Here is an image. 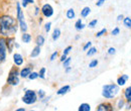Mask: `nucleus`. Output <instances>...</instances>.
I'll list each match as a JSON object with an SVG mask.
<instances>
[{
  "mask_svg": "<svg viewBox=\"0 0 131 111\" xmlns=\"http://www.w3.org/2000/svg\"><path fill=\"white\" fill-rule=\"evenodd\" d=\"M18 31L19 25L16 17L6 13L0 14V36H12L15 35Z\"/></svg>",
  "mask_w": 131,
  "mask_h": 111,
  "instance_id": "nucleus-1",
  "label": "nucleus"
},
{
  "mask_svg": "<svg viewBox=\"0 0 131 111\" xmlns=\"http://www.w3.org/2000/svg\"><path fill=\"white\" fill-rule=\"evenodd\" d=\"M119 93H120V87L114 83L106 84L102 87V96L107 100L115 99Z\"/></svg>",
  "mask_w": 131,
  "mask_h": 111,
  "instance_id": "nucleus-2",
  "label": "nucleus"
},
{
  "mask_svg": "<svg viewBox=\"0 0 131 111\" xmlns=\"http://www.w3.org/2000/svg\"><path fill=\"white\" fill-rule=\"evenodd\" d=\"M20 76H19V68L16 66H13L7 76L6 79V84L10 87H17L20 84Z\"/></svg>",
  "mask_w": 131,
  "mask_h": 111,
  "instance_id": "nucleus-3",
  "label": "nucleus"
},
{
  "mask_svg": "<svg viewBox=\"0 0 131 111\" xmlns=\"http://www.w3.org/2000/svg\"><path fill=\"white\" fill-rule=\"evenodd\" d=\"M21 101L26 105H33L38 101L36 91L31 89H26L24 91V94L21 98Z\"/></svg>",
  "mask_w": 131,
  "mask_h": 111,
  "instance_id": "nucleus-4",
  "label": "nucleus"
},
{
  "mask_svg": "<svg viewBox=\"0 0 131 111\" xmlns=\"http://www.w3.org/2000/svg\"><path fill=\"white\" fill-rule=\"evenodd\" d=\"M8 51L6 47V37L0 36V64H3L7 60Z\"/></svg>",
  "mask_w": 131,
  "mask_h": 111,
  "instance_id": "nucleus-5",
  "label": "nucleus"
},
{
  "mask_svg": "<svg viewBox=\"0 0 131 111\" xmlns=\"http://www.w3.org/2000/svg\"><path fill=\"white\" fill-rule=\"evenodd\" d=\"M40 12H41V14H42V16L45 18H50L51 16L53 15V13H54V9H53L51 4L45 3L40 7Z\"/></svg>",
  "mask_w": 131,
  "mask_h": 111,
  "instance_id": "nucleus-6",
  "label": "nucleus"
},
{
  "mask_svg": "<svg viewBox=\"0 0 131 111\" xmlns=\"http://www.w3.org/2000/svg\"><path fill=\"white\" fill-rule=\"evenodd\" d=\"M33 71V67L31 65L25 66L21 69H19V76L21 79H27V77L29 76V74Z\"/></svg>",
  "mask_w": 131,
  "mask_h": 111,
  "instance_id": "nucleus-7",
  "label": "nucleus"
},
{
  "mask_svg": "<svg viewBox=\"0 0 131 111\" xmlns=\"http://www.w3.org/2000/svg\"><path fill=\"white\" fill-rule=\"evenodd\" d=\"M15 35H12V36H8L6 37V47H7V51H8V54H13V51L15 48Z\"/></svg>",
  "mask_w": 131,
  "mask_h": 111,
  "instance_id": "nucleus-8",
  "label": "nucleus"
},
{
  "mask_svg": "<svg viewBox=\"0 0 131 111\" xmlns=\"http://www.w3.org/2000/svg\"><path fill=\"white\" fill-rule=\"evenodd\" d=\"M15 11H16V19L18 22H21V21H24L25 20V15H24V12L22 10V7H21V4L20 2L16 1V5H15Z\"/></svg>",
  "mask_w": 131,
  "mask_h": 111,
  "instance_id": "nucleus-9",
  "label": "nucleus"
},
{
  "mask_svg": "<svg viewBox=\"0 0 131 111\" xmlns=\"http://www.w3.org/2000/svg\"><path fill=\"white\" fill-rule=\"evenodd\" d=\"M13 64L16 67H22L24 64V58L20 53H13Z\"/></svg>",
  "mask_w": 131,
  "mask_h": 111,
  "instance_id": "nucleus-10",
  "label": "nucleus"
},
{
  "mask_svg": "<svg viewBox=\"0 0 131 111\" xmlns=\"http://www.w3.org/2000/svg\"><path fill=\"white\" fill-rule=\"evenodd\" d=\"M114 110L113 105L110 102H103L100 103L98 106L96 107V111H112Z\"/></svg>",
  "mask_w": 131,
  "mask_h": 111,
  "instance_id": "nucleus-11",
  "label": "nucleus"
},
{
  "mask_svg": "<svg viewBox=\"0 0 131 111\" xmlns=\"http://www.w3.org/2000/svg\"><path fill=\"white\" fill-rule=\"evenodd\" d=\"M128 80H129V76L126 75V74H123L120 77H118V79H117V85L119 87H123V86H125V84L127 83Z\"/></svg>",
  "mask_w": 131,
  "mask_h": 111,
  "instance_id": "nucleus-12",
  "label": "nucleus"
},
{
  "mask_svg": "<svg viewBox=\"0 0 131 111\" xmlns=\"http://www.w3.org/2000/svg\"><path fill=\"white\" fill-rule=\"evenodd\" d=\"M31 41H32V35L29 33V32H23L22 34H21V42L23 43V44H26V45H28V44H30L31 43Z\"/></svg>",
  "mask_w": 131,
  "mask_h": 111,
  "instance_id": "nucleus-13",
  "label": "nucleus"
},
{
  "mask_svg": "<svg viewBox=\"0 0 131 111\" xmlns=\"http://www.w3.org/2000/svg\"><path fill=\"white\" fill-rule=\"evenodd\" d=\"M40 53H41V47L35 45V47H34V48H32V51L30 52L29 57H30V59H35V58H37V57L40 55Z\"/></svg>",
  "mask_w": 131,
  "mask_h": 111,
  "instance_id": "nucleus-14",
  "label": "nucleus"
},
{
  "mask_svg": "<svg viewBox=\"0 0 131 111\" xmlns=\"http://www.w3.org/2000/svg\"><path fill=\"white\" fill-rule=\"evenodd\" d=\"M71 91V86L70 85H65L63 87H61L58 91H57V95L59 96H64L66 94H68Z\"/></svg>",
  "mask_w": 131,
  "mask_h": 111,
  "instance_id": "nucleus-15",
  "label": "nucleus"
},
{
  "mask_svg": "<svg viewBox=\"0 0 131 111\" xmlns=\"http://www.w3.org/2000/svg\"><path fill=\"white\" fill-rule=\"evenodd\" d=\"M123 96H124V99L127 103H130L131 104V86H128L124 92H123Z\"/></svg>",
  "mask_w": 131,
  "mask_h": 111,
  "instance_id": "nucleus-16",
  "label": "nucleus"
},
{
  "mask_svg": "<svg viewBox=\"0 0 131 111\" xmlns=\"http://www.w3.org/2000/svg\"><path fill=\"white\" fill-rule=\"evenodd\" d=\"M34 42H35V45H36V46L42 47V46L45 45V43H46V38H45V36H43L42 34H37Z\"/></svg>",
  "mask_w": 131,
  "mask_h": 111,
  "instance_id": "nucleus-17",
  "label": "nucleus"
},
{
  "mask_svg": "<svg viewBox=\"0 0 131 111\" xmlns=\"http://www.w3.org/2000/svg\"><path fill=\"white\" fill-rule=\"evenodd\" d=\"M61 34H62V32L59 27H56L53 31H52V33H51V38L53 42H57L60 37H61Z\"/></svg>",
  "mask_w": 131,
  "mask_h": 111,
  "instance_id": "nucleus-18",
  "label": "nucleus"
},
{
  "mask_svg": "<svg viewBox=\"0 0 131 111\" xmlns=\"http://www.w3.org/2000/svg\"><path fill=\"white\" fill-rule=\"evenodd\" d=\"M85 27H86V24H85V23H83L82 18H79V19L75 22V28H76V31L81 32V31H83Z\"/></svg>",
  "mask_w": 131,
  "mask_h": 111,
  "instance_id": "nucleus-19",
  "label": "nucleus"
},
{
  "mask_svg": "<svg viewBox=\"0 0 131 111\" xmlns=\"http://www.w3.org/2000/svg\"><path fill=\"white\" fill-rule=\"evenodd\" d=\"M66 17L70 20L72 19H75L76 18V12H75V9L74 8H69L66 12Z\"/></svg>",
  "mask_w": 131,
  "mask_h": 111,
  "instance_id": "nucleus-20",
  "label": "nucleus"
},
{
  "mask_svg": "<svg viewBox=\"0 0 131 111\" xmlns=\"http://www.w3.org/2000/svg\"><path fill=\"white\" fill-rule=\"evenodd\" d=\"M125 104H126V101L124 98H119L117 100V103H116V107L118 110H121V109H124L125 107Z\"/></svg>",
  "mask_w": 131,
  "mask_h": 111,
  "instance_id": "nucleus-21",
  "label": "nucleus"
},
{
  "mask_svg": "<svg viewBox=\"0 0 131 111\" xmlns=\"http://www.w3.org/2000/svg\"><path fill=\"white\" fill-rule=\"evenodd\" d=\"M90 13H91V8L89 6H85V7H83L80 14H81L82 18H86V17H88V16L90 15Z\"/></svg>",
  "mask_w": 131,
  "mask_h": 111,
  "instance_id": "nucleus-22",
  "label": "nucleus"
},
{
  "mask_svg": "<svg viewBox=\"0 0 131 111\" xmlns=\"http://www.w3.org/2000/svg\"><path fill=\"white\" fill-rule=\"evenodd\" d=\"M97 48H95V47H91L90 48H88L87 51H86V55H87V57H93V56H95L96 54H97Z\"/></svg>",
  "mask_w": 131,
  "mask_h": 111,
  "instance_id": "nucleus-23",
  "label": "nucleus"
},
{
  "mask_svg": "<svg viewBox=\"0 0 131 111\" xmlns=\"http://www.w3.org/2000/svg\"><path fill=\"white\" fill-rule=\"evenodd\" d=\"M91 105L88 104V103H82L79 108H78V111H91Z\"/></svg>",
  "mask_w": 131,
  "mask_h": 111,
  "instance_id": "nucleus-24",
  "label": "nucleus"
},
{
  "mask_svg": "<svg viewBox=\"0 0 131 111\" xmlns=\"http://www.w3.org/2000/svg\"><path fill=\"white\" fill-rule=\"evenodd\" d=\"M35 3V1L34 0H21L20 1V4H21V7L22 8H27V6L29 5V4H34Z\"/></svg>",
  "mask_w": 131,
  "mask_h": 111,
  "instance_id": "nucleus-25",
  "label": "nucleus"
},
{
  "mask_svg": "<svg viewBox=\"0 0 131 111\" xmlns=\"http://www.w3.org/2000/svg\"><path fill=\"white\" fill-rule=\"evenodd\" d=\"M122 21H123V24H124V26H125L126 28L131 29V17H129V16L124 17Z\"/></svg>",
  "mask_w": 131,
  "mask_h": 111,
  "instance_id": "nucleus-26",
  "label": "nucleus"
},
{
  "mask_svg": "<svg viewBox=\"0 0 131 111\" xmlns=\"http://www.w3.org/2000/svg\"><path fill=\"white\" fill-rule=\"evenodd\" d=\"M46 73H47V68H45V67L40 68L39 71H38V78L41 80H45L46 79Z\"/></svg>",
  "mask_w": 131,
  "mask_h": 111,
  "instance_id": "nucleus-27",
  "label": "nucleus"
},
{
  "mask_svg": "<svg viewBox=\"0 0 131 111\" xmlns=\"http://www.w3.org/2000/svg\"><path fill=\"white\" fill-rule=\"evenodd\" d=\"M36 94H37V98H38V100H40V101H41V100L47 96L46 91H45V90H42V89L37 90V91H36Z\"/></svg>",
  "mask_w": 131,
  "mask_h": 111,
  "instance_id": "nucleus-28",
  "label": "nucleus"
},
{
  "mask_svg": "<svg viewBox=\"0 0 131 111\" xmlns=\"http://www.w3.org/2000/svg\"><path fill=\"white\" fill-rule=\"evenodd\" d=\"M27 79L29 80V81H34V80L38 79V72L32 71V72L29 74V76L27 77Z\"/></svg>",
  "mask_w": 131,
  "mask_h": 111,
  "instance_id": "nucleus-29",
  "label": "nucleus"
},
{
  "mask_svg": "<svg viewBox=\"0 0 131 111\" xmlns=\"http://www.w3.org/2000/svg\"><path fill=\"white\" fill-rule=\"evenodd\" d=\"M43 29H45V32H47V33H49V32H50V29H51V22H50V21H49V22H46V23H45Z\"/></svg>",
  "mask_w": 131,
  "mask_h": 111,
  "instance_id": "nucleus-30",
  "label": "nucleus"
},
{
  "mask_svg": "<svg viewBox=\"0 0 131 111\" xmlns=\"http://www.w3.org/2000/svg\"><path fill=\"white\" fill-rule=\"evenodd\" d=\"M97 24H98V19H93V20H91V21L89 22L88 26H89L90 28H94V27L97 26Z\"/></svg>",
  "mask_w": 131,
  "mask_h": 111,
  "instance_id": "nucleus-31",
  "label": "nucleus"
},
{
  "mask_svg": "<svg viewBox=\"0 0 131 111\" xmlns=\"http://www.w3.org/2000/svg\"><path fill=\"white\" fill-rule=\"evenodd\" d=\"M58 57H59V52L56 51V52H53V53L50 55V57H49V61H50V62H53V61L57 60Z\"/></svg>",
  "mask_w": 131,
  "mask_h": 111,
  "instance_id": "nucleus-32",
  "label": "nucleus"
},
{
  "mask_svg": "<svg viewBox=\"0 0 131 111\" xmlns=\"http://www.w3.org/2000/svg\"><path fill=\"white\" fill-rule=\"evenodd\" d=\"M99 64V61L98 60H92L90 63H89V68H91V69H94V68H96L97 66H98Z\"/></svg>",
  "mask_w": 131,
  "mask_h": 111,
  "instance_id": "nucleus-33",
  "label": "nucleus"
},
{
  "mask_svg": "<svg viewBox=\"0 0 131 111\" xmlns=\"http://www.w3.org/2000/svg\"><path fill=\"white\" fill-rule=\"evenodd\" d=\"M107 33V28H102L101 31H99L95 35H96V37H101V36H103V35H105Z\"/></svg>",
  "mask_w": 131,
  "mask_h": 111,
  "instance_id": "nucleus-34",
  "label": "nucleus"
},
{
  "mask_svg": "<svg viewBox=\"0 0 131 111\" xmlns=\"http://www.w3.org/2000/svg\"><path fill=\"white\" fill-rule=\"evenodd\" d=\"M71 62H72V58H71V57H68L65 61L63 62V67H64V68L69 67V66L71 65Z\"/></svg>",
  "mask_w": 131,
  "mask_h": 111,
  "instance_id": "nucleus-35",
  "label": "nucleus"
},
{
  "mask_svg": "<svg viewBox=\"0 0 131 111\" xmlns=\"http://www.w3.org/2000/svg\"><path fill=\"white\" fill-rule=\"evenodd\" d=\"M33 15L34 16H38L39 15V13H40V7L38 6V5H34V7H33Z\"/></svg>",
  "mask_w": 131,
  "mask_h": 111,
  "instance_id": "nucleus-36",
  "label": "nucleus"
},
{
  "mask_svg": "<svg viewBox=\"0 0 131 111\" xmlns=\"http://www.w3.org/2000/svg\"><path fill=\"white\" fill-rule=\"evenodd\" d=\"M119 33H120V28H119L118 26L114 27V28L112 29V32H111V34H112L113 36H117Z\"/></svg>",
  "mask_w": 131,
  "mask_h": 111,
  "instance_id": "nucleus-37",
  "label": "nucleus"
},
{
  "mask_svg": "<svg viewBox=\"0 0 131 111\" xmlns=\"http://www.w3.org/2000/svg\"><path fill=\"white\" fill-rule=\"evenodd\" d=\"M107 54H108L109 56H114L115 54H116V48H113V47L109 48H108V51H107Z\"/></svg>",
  "mask_w": 131,
  "mask_h": 111,
  "instance_id": "nucleus-38",
  "label": "nucleus"
},
{
  "mask_svg": "<svg viewBox=\"0 0 131 111\" xmlns=\"http://www.w3.org/2000/svg\"><path fill=\"white\" fill-rule=\"evenodd\" d=\"M72 49H73V47H72V46H69V47H67V48H66L63 51V54L68 56V55L71 53V51H72Z\"/></svg>",
  "mask_w": 131,
  "mask_h": 111,
  "instance_id": "nucleus-39",
  "label": "nucleus"
},
{
  "mask_svg": "<svg viewBox=\"0 0 131 111\" xmlns=\"http://www.w3.org/2000/svg\"><path fill=\"white\" fill-rule=\"evenodd\" d=\"M92 47V42H88V43H86L85 45H84V47H83V51L84 52H86L88 48H90Z\"/></svg>",
  "mask_w": 131,
  "mask_h": 111,
  "instance_id": "nucleus-40",
  "label": "nucleus"
},
{
  "mask_svg": "<svg viewBox=\"0 0 131 111\" xmlns=\"http://www.w3.org/2000/svg\"><path fill=\"white\" fill-rule=\"evenodd\" d=\"M105 1H107V0H97V2H96V6H98V7L103 6L104 3H105Z\"/></svg>",
  "mask_w": 131,
  "mask_h": 111,
  "instance_id": "nucleus-41",
  "label": "nucleus"
},
{
  "mask_svg": "<svg viewBox=\"0 0 131 111\" xmlns=\"http://www.w3.org/2000/svg\"><path fill=\"white\" fill-rule=\"evenodd\" d=\"M123 18H124V15L123 14H119V15L117 16V22H121L122 20H123Z\"/></svg>",
  "mask_w": 131,
  "mask_h": 111,
  "instance_id": "nucleus-42",
  "label": "nucleus"
},
{
  "mask_svg": "<svg viewBox=\"0 0 131 111\" xmlns=\"http://www.w3.org/2000/svg\"><path fill=\"white\" fill-rule=\"evenodd\" d=\"M67 58H68V56H67V55H64V54H63V55L61 56V58H60V62H62V63H63V62L65 61L66 59H67Z\"/></svg>",
  "mask_w": 131,
  "mask_h": 111,
  "instance_id": "nucleus-43",
  "label": "nucleus"
},
{
  "mask_svg": "<svg viewBox=\"0 0 131 111\" xmlns=\"http://www.w3.org/2000/svg\"><path fill=\"white\" fill-rule=\"evenodd\" d=\"M37 22H38V25H41V24H42V22H43V18H42V17H38Z\"/></svg>",
  "mask_w": 131,
  "mask_h": 111,
  "instance_id": "nucleus-44",
  "label": "nucleus"
},
{
  "mask_svg": "<svg viewBox=\"0 0 131 111\" xmlns=\"http://www.w3.org/2000/svg\"><path fill=\"white\" fill-rule=\"evenodd\" d=\"M72 71V67L71 66H69V67H67V68H65V72L68 74V73H70Z\"/></svg>",
  "mask_w": 131,
  "mask_h": 111,
  "instance_id": "nucleus-45",
  "label": "nucleus"
},
{
  "mask_svg": "<svg viewBox=\"0 0 131 111\" xmlns=\"http://www.w3.org/2000/svg\"><path fill=\"white\" fill-rule=\"evenodd\" d=\"M26 109L24 108V107H20V108H17L16 111H25Z\"/></svg>",
  "mask_w": 131,
  "mask_h": 111,
  "instance_id": "nucleus-46",
  "label": "nucleus"
},
{
  "mask_svg": "<svg viewBox=\"0 0 131 111\" xmlns=\"http://www.w3.org/2000/svg\"><path fill=\"white\" fill-rule=\"evenodd\" d=\"M19 48H20V45H19L18 43H15V48H16V49H18Z\"/></svg>",
  "mask_w": 131,
  "mask_h": 111,
  "instance_id": "nucleus-47",
  "label": "nucleus"
},
{
  "mask_svg": "<svg viewBox=\"0 0 131 111\" xmlns=\"http://www.w3.org/2000/svg\"><path fill=\"white\" fill-rule=\"evenodd\" d=\"M80 38V35H76V37H75V39H79Z\"/></svg>",
  "mask_w": 131,
  "mask_h": 111,
  "instance_id": "nucleus-48",
  "label": "nucleus"
},
{
  "mask_svg": "<svg viewBox=\"0 0 131 111\" xmlns=\"http://www.w3.org/2000/svg\"><path fill=\"white\" fill-rule=\"evenodd\" d=\"M5 1H14V0H5Z\"/></svg>",
  "mask_w": 131,
  "mask_h": 111,
  "instance_id": "nucleus-49",
  "label": "nucleus"
},
{
  "mask_svg": "<svg viewBox=\"0 0 131 111\" xmlns=\"http://www.w3.org/2000/svg\"><path fill=\"white\" fill-rule=\"evenodd\" d=\"M81 1H82V0H81Z\"/></svg>",
  "mask_w": 131,
  "mask_h": 111,
  "instance_id": "nucleus-50",
  "label": "nucleus"
}]
</instances>
